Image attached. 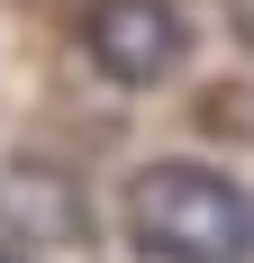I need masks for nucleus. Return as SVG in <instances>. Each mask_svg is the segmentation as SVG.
<instances>
[{
	"mask_svg": "<svg viewBox=\"0 0 254 263\" xmlns=\"http://www.w3.org/2000/svg\"><path fill=\"white\" fill-rule=\"evenodd\" d=\"M127 236L154 263H254V200L218 163H146L127 182Z\"/></svg>",
	"mask_w": 254,
	"mask_h": 263,
	"instance_id": "1",
	"label": "nucleus"
},
{
	"mask_svg": "<svg viewBox=\"0 0 254 263\" xmlns=\"http://www.w3.org/2000/svg\"><path fill=\"white\" fill-rule=\"evenodd\" d=\"M82 46H91V64H100L118 91H154V82L191 54V18H182L173 0H91Z\"/></svg>",
	"mask_w": 254,
	"mask_h": 263,
	"instance_id": "2",
	"label": "nucleus"
},
{
	"mask_svg": "<svg viewBox=\"0 0 254 263\" xmlns=\"http://www.w3.org/2000/svg\"><path fill=\"white\" fill-rule=\"evenodd\" d=\"M0 227H19V236H46V245H64V236H82V200H73V182H64V173L9 163V173H0Z\"/></svg>",
	"mask_w": 254,
	"mask_h": 263,
	"instance_id": "3",
	"label": "nucleus"
},
{
	"mask_svg": "<svg viewBox=\"0 0 254 263\" xmlns=\"http://www.w3.org/2000/svg\"><path fill=\"white\" fill-rule=\"evenodd\" d=\"M227 18H236V36L254 46V0H227Z\"/></svg>",
	"mask_w": 254,
	"mask_h": 263,
	"instance_id": "4",
	"label": "nucleus"
},
{
	"mask_svg": "<svg viewBox=\"0 0 254 263\" xmlns=\"http://www.w3.org/2000/svg\"><path fill=\"white\" fill-rule=\"evenodd\" d=\"M0 263H19V254H0Z\"/></svg>",
	"mask_w": 254,
	"mask_h": 263,
	"instance_id": "5",
	"label": "nucleus"
}]
</instances>
